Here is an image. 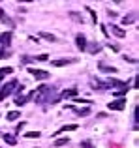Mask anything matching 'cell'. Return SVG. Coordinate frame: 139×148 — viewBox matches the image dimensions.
Here are the masks:
<instances>
[{
  "label": "cell",
  "instance_id": "1",
  "mask_svg": "<svg viewBox=\"0 0 139 148\" xmlns=\"http://www.w3.org/2000/svg\"><path fill=\"white\" fill-rule=\"evenodd\" d=\"M56 88L55 86H40L36 92V103H56Z\"/></svg>",
  "mask_w": 139,
  "mask_h": 148
},
{
  "label": "cell",
  "instance_id": "2",
  "mask_svg": "<svg viewBox=\"0 0 139 148\" xmlns=\"http://www.w3.org/2000/svg\"><path fill=\"white\" fill-rule=\"evenodd\" d=\"M17 84H19V81H17V79H13V81H10V83L2 84V88H0V101H4V99L8 98V96L13 94L15 88H17Z\"/></svg>",
  "mask_w": 139,
  "mask_h": 148
},
{
  "label": "cell",
  "instance_id": "3",
  "mask_svg": "<svg viewBox=\"0 0 139 148\" xmlns=\"http://www.w3.org/2000/svg\"><path fill=\"white\" fill-rule=\"evenodd\" d=\"M28 71L32 73V75L36 77L38 81H45V79H49V71H43V69H34V68H30Z\"/></svg>",
  "mask_w": 139,
  "mask_h": 148
},
{
  "label": "cell",
  "instance_id": "4",
  "mask_svg": "<svg viewBox=\"0 0 139 148\" xmlns=\"http://www.w3.org/2000/svg\"><path fill=\"white\" fill-rule=\"evenodd\" d=\"M47 56H49V54H40V56H23L21 58V64H28V62H34V60L45 62V60H47Z\"/></svg>",
  "mask_w": 139,
  "mask_h": 148
},
{
  "label": "cell",
  "instance_id": "5",
  "mask_svg": "<svg viewBox=\"0 0 139 148\" xmlns=\"http://www.w3.org/2000/svg\"><path fill=\"white\" fill-rule=\"evenodd\" d=\"M75 45H77V49H79V51H85V49H87V38H85L83 36V34H77V36H75Z\"/></svg>",
  "mask_w": 139,
  "mask_h": 148
},
{
  "label": "cell",
  "instance_id": "6",
  "mask_svg": "<svg viewBox=\"0 0 139 148\" xmlns=\"http://www.w3.org/2000/svg\"><path fill=\"white\" fill-rule=\"evenodd\" d=\"M107 107H109L111 111H122V109L126 107V103H124V99H117V101H111Z\"/></svg>",
  "mask_w": 139,
  "mask_h": 148
},
{
  "label": "cell",
  "instance_id": "7",
  "mask_svg": "<svg viewBox=\"0 0 139 148\" xmlns=\"http://www.w3.org/2000/svg\"><path fill=\"white\" fill-rule=\"evenodd\" d=\"M32 96H34V92H30V94H26V96H17V98H15V105H17V107L25 105V103H26V99L32 98Z\"/></svg>",
  "mask_w": 139,
  "mask_h": 148
},
{
  "label": "cell",
  "instance_id": "8",
  "mask_svg": "<svg viewBox=\"0 0 139 148\" xmlns=\"http://www.w3.org/2000/svg\"><path fill=\"white\" fill-rule=\"evenodd\" d=\"M92 84H94V86H92V88H94V90H105V88H109V86H107V83H103V81H92Z\"/></svg>",
  "mask_w": 139,
  "mask_h": 148
},
{
  "label": "cell",
  "instance_id": "9",
  "mask_svg": "<svg viewBox=\"0 0 139 148\" xmlns=\"http://www.w3.org/2000/svg\"><path fill=\"white\" fill-rule=\"evenodd\" d=\"M98 69H102V71H105V73H115V71H117V68H111V66L103 64V62L98 64Z\"/></svg>",
  "mask_w": 139,
  "mask_h": 148
},
{
  "label": "cell",
  "instance_id": "10",
  "mask_svg": "<svg viewBox=\"0 0 139 148\" xmlns=\"http://www.w3.org/2000/svg\"><path fill=\"white\" fill-rule=\"evenodd\" d=\"M0 21H2L4 25H10V26L13 25V21H11V19L6 15V11H4V10H0Z\"/></svg>",
  "mask_w": 139,
  "mask_h": 148
},
{
  "label": "cell",
  "instance_id": "11",
  "mask_svg": "<svg viewBox=\"0 0 139 148\" xmlns=\"http://www.w3.org/2000/svg\"><path fill=\"white\" fill-rule=\"evenodd\" d=\"M111 30H113V34H115L117 38H124V36H126V32L120 28V26H115V25H113V26H111Z\"/></svg>",
  "mask_w": 139,
  "mask_h": 148
},
{
  "label": "cell",
  "instance_id": "12",
  "mask_svg": "<svg viewBox=\"0 0 139 148\" xmlns=\"http://www.w3.org/2000/svg\"><path fill=\"white\" fill-rule=\"evenodd\" d=\"M73 96H77V88H70V90H64L62 94H60V98H73Z\"/></svg>",
  "mask_w": 139,
  "mask_h": 148
},
{
  "label": "cell",
  "instance_id": "13",
  "mask_svg": "<svg viewBox=\"0 0 139 148\" xmlns=\"http://www.w3.org/2000/svg\"><path fill=\"white\" fill-rule=\"evenodd\" d=\"M132 23H136V13H128L122 19V25H132Z\"/></svg>",
  "mask_w": 139,
  "mask_h": 148
},
{
  "label": "cell",
  "instance_id": "14",
  "mask_svg": "<svg viewBox=\"0 0 139 148\" xmlns=\"http://www.w3.org/2000/svg\"><path fill=\"white\" fill-rule=\"evenodd\" d=\"M72 58H62V60H55L53 62V66H56V68H60V66H66V64H72Z\"/></svg>",
  "mask_w": 139,
  "mask_h": 148
},
{
  "label": "cell",
  "instance_id": "15",
  "mask_svg": "<svg viewBox=\"0 0 139 148\" xmlns=\"http://www.w3.org/2000/svg\"><path fill=\"white\" fill-rule=\"evenodd\" d=\"M70 143V139L68 137H64V139H56L55 143H53V146H56V148H60V146H66Z\"/></svg>",
  "mask_w": 139,
  "mask_h": 148
},
{
  "label": "cell",
  "instance_id": "16",
  "mask_svg": "<svg viewBox=\"0 0 139 148\" xmlns=\"http://www.w3.org/2000/svg\"><path fill=\"white\" fill-rule=\"evenodd\" d=\"M19 116H21V114H19L17 111H11V112H8V116H6V118L10 120V122H15V120H17Z\"/></svg>",
  "mask_w": 139,
  "mask_h": 148
},
{
  "label": "cell",
  "instance_id": "17",
  "mask_svg": "<svg viewBox=\"0 0 139 148\" xmlns=\"http://www.w3.org/2000/svg\"><path fill=\"white\" fill-rule=\"evenodd\" d=\"M11 71H13L11 68H0V83H2V79L8 75V73H11Z\"/></svg>",
  "mask_w": 139,
  "mask_h": 148
},
{
  "label": "cell",
  "instance_id": "18",
  "mask_svg": "<svg viewBox=\"0 0 139 148\" xmlns=\"http://www.w3.org/2000/svg\"><path fill=\"white\" fill-rule=\"evenodd\" d=\"M73 130H77V124H70V126L60 127V131H73ZM60 131H56V133H60Z\"/></svg>",
  "mask_w": 139,
  "mask_h": 148
},
{
  "label": "cell",
  "instance_id": "19",
  "mask_svg": "<svg viewBox=\"0 0 139 148\" xmlns=\"http://www.w3.org/2000/svg\"><path fill=\"white\" fill-rule=\"evenodd\" d=\"M40 38H45V40H49V41H56V38L49 32H40Z\"/></svg>",
  "mask_w": 139,
  "mask_h": 148
},
{
  "label": "cell",
  "instance_id": "20",
  "mask_svg": "<svg viewBox=\"0 0 139 148\" xmlns=\"http://www.w3.org/2000/svg\"><path fill=\"white\" fill-rule=\"evenodd\" d=\"M4 141H6L8 145H15V143H17V139H15L13 135H8L6 133V135H4Z\"/></svg>",
  "mask_w": 139,
  "mask_h": 148
},
{
  "label": "cell",
  "instance_id": "21",
  "mask_svg": "<svg viewBox=\"0 0 139 148\" xmlns=\"http://www.w3.org/2000/svg\"><path fill=\"white\" fill-rule=\"evenodd\" d=\"M25 137H28V139H36V137H40V131H28V133H25Z\"/></svg>",
  "mask_w": 139,
  "mask_h": 148
},
{
  "label": "cell",
  "instance_id": "22",
  "mask_svg": "<svg viewBox=\"0 0 139 148\" xmlns=\"http://www.w3.org/2000/svg\"><path fill=\"white\" fill-rule=\"evenodd\" d=\"M81 148H94V145H92L90 141H83L81 143Z\"/></svg>",
  "mask_w": 139,
  "mask_h": 148
},
{
  "label": "cell",
  "instance_id": "23",
  "mask_svg": "<svg viewBox=\"0 0 139 148\" xmlns=\"http://www.w3.org/2000/svg\"><path fill=\"white\" fill-rule=\"evenodd\" d=\"M87 11H88V13H90V17H92V21H94V23H98V17H96V11H92V10H90V8H87Z\"/></svg>",
  "mask_w": 139,
  "mask_h": 148
},
{
  "label": "cell",
  "instance_id": "24",
  "mask_svg": "<svg viewBox=\"0 0 139 148\" xmlns=\"http://www.w3.org/2000/svg\"><path fill=\"white\" fill-rule=\"evenodd\" d=\"M72 109V107H70ZM73 111L77 112V114H88V109H73Z\"/></svg>",
  "mask_w": 139,
  "mask_h": 148
},
{
  "label": "cell",
  "instance_id": "25",
  "mask_svg": "<svg viewBox=\"0 0 139 148\" xmlns=\"http://www.w3.org/2000/svg\"><path fill=\"white\" fill-rule=\"evenodd\" d=\"M8 56H10V51H6V49L0 51V60H2V58H8Z\"/></svg>",
  "mask_w": 139,
  "mask_h": 148
},
{
  "label": "cell",
  "instance_id": "26",
  "mask_svg": "<svg viewBox=\"0 0 139 148\" xmlns=\"http://www.w3.org/2000/svg\"><path fill=\"white\" fill-rule=\"evenodd\" d=\"M70 15H72L73 19H75V21H79V23H83V19L79 17V13H75V11H70Z\"/></svg>",
  "mask_w": 139,
  "mask_h": 148
},
{
  "label": "cell",
  "instance_id": "27",
  "mask_svg": "<svg viewBox=\"0 0 139 148\" xmlns=\"http://www.w3.org/2000/svg\"><path fill=\"white\" fill-rule=\"evenodd\" d=\"M98 51H100V45H92L90 47V53H98Z\"/></svg>",
  "mask_w": 139,
  "mask_h": 148
},
{
  "label": "cell",
  "instance_id": "28",
  "mask_svg": "<svg viewBox=\"0 0 139 148\" xmlns=\"http://www.w3.org/2000/svg\"><path fill=\"white\" fill-rule=\"evenodd\" d=\"M107 15H109V17H113V19H117V13H115V11H107Z\"/></svg>",
  "mask_w": 139,
  "mask_h": 148
},
{
  "label": "cell",
  "instance_id": "29",
  "mask_svg": "<svg viewBox=\"0 0 139 148\" xmlns=\"http://www.w3.org/2000/svg\"><path fill=\"white\" fill-rule=\"evenodd\" d=\"M23 127H25V122H21V124H17V131H21Z\"/></svg>",
  "mask_w": 139,
  "mask_h": 148
}]
</instances>
